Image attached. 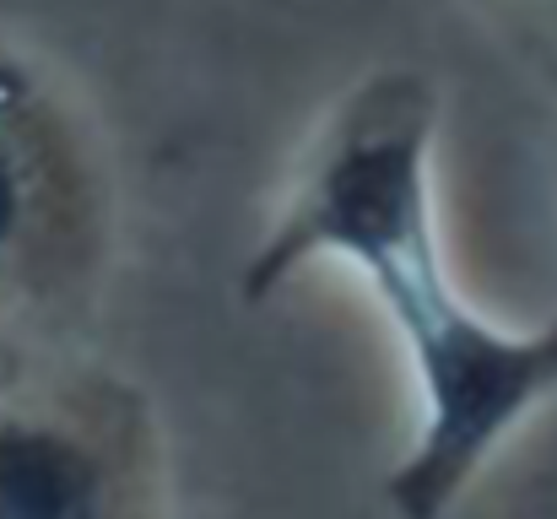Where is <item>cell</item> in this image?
Here are the masks:
<instances>
[{
  "instance_id": "6da1fadb",
  "label": "cell",
  "mask_w": 557,
  "mask_h": 519,
  "mask_svg": "<svg viewBox=\"0 0 557 519\" xmlns=\"http://www.w3.org/2000/svg\"><path fill=\"white\" fill-rule=\"evenodd\" d=\"M438 87L417 65L358 76L309 147L244 255V298H271L298 271L347 265L417 373L422 428L395 471L406 519H438L482 460L557 390V320L504 325L476 309L438 227Z\"/></svg>"
},
{
  "instance_id": "7a4b0ae2",
  "label": "cell",
  "mask_w": 557,
  "mask_h": 519,
  "mask_svg": "<svg viewBox=\"0 0 557 519\" xmlns=\"http://www.w3.org/2000/svg\"><path fill=\"white\" fill-rule=\"evenodd\" d=\"M114 238V189L87 103L60 65L0 33V320L82 293Z\"/></svg>"
},
{
  "instance_id": "3957f363",
  "label": "cell",
  "mask_w": 557,
  "mask_h": 519,
  "mask_svg": "<svg viewBox=\"0 0 557 519\" xmlns=\"http://www.w3.org/2000/svg\"><path fill=\"white\" fill-rule=\"evenodd\" d=\"M0 519H114V471L60 411H0Z\"/></svg>"
},
{
  "instance_id": "277c9868",
  "label": "cell",
  "mask_w": 557,
  "mask_h": 519,
  "mask_svg": "<svg viewBox=\"0 0 557 519\" xmlns=\"http://www.w3.org/2000/svg\"><path fill=\"white\" fill-rule=\"evenodd\" d=\"M515 11H531V22L542 27V33H553V44H557V0H509Z\"/></svg>"
}]
</instances>
